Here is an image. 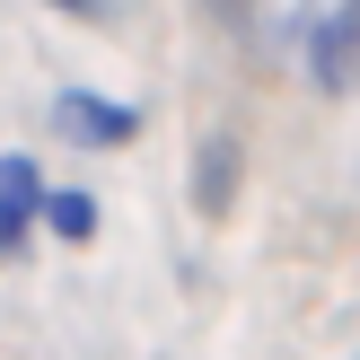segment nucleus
Returning <instances> with one entry per match:
<instances>
[{
	"label": "nucleus",
	"mask_w": 360,
	"mask_h": 360,
	"mask_svg": "<svg viewBox=\"0 0 360 360\" xmlns=\"http://www.w3.org/2000/svg\"><path fill=\"white\" fill-rule=\"evenodd\" d=\"M53 132L79 141V150H123V141L141 132V105H115V97H97V88H62V97H53Z\"/></svg>",
	"instance_id": "obj_1"
},
{
	"label": "nucleus",
	"mask_w": 360,
	"mask_h": 360,
	"mask_svg": "<svg viewBox=\"0 0 360 360\" xmlns=\"http://www.w3.org/2000/svg\"><path fill=\"white\" fill-rule=\"evenodd\" d=\"M308 79L316 88H360V0H334L326 18H316V35H308Z\"/></svg>",
	"instance_id": "obj_2"
},
{
	"label": "nucleus",
	"mask_w": 360,
	"mask_h": 360,
	"mask_svg": "<svg viewBox=\"0 0 360 360\" xmlns=\"http://www.w3.org/2000/svg\"><path fill=\"white\" fill-rule=\"evenodd\" d=\"M44 202H53V185L35 176V158H0V264L9 255H27V229L44 220Z\"/></svg>",
	"instance_id": "obj_3"
},
{
	"label": "nucleus",
	"mask_w": 360,
	"mask_h": 360,
	"mask_svg": "<svg viewBox=\"0 0 360 360\" xmlns=\"http://www.w3.org/2000/svg\"><path fill=\"white\" fill-rule=\"evenodd\" d=\"M44 229H53V238H62V246H88V238H97V202H88V193H53V202H44Z\"/></svg>",
	"instance_id": "obj_4"
},
{
	"label": "nucleus",
	"mask_w": 360,
	"mask_h": 360,
	"mask_svg": "<svg viewBox=\"0 0 360 360\" xmlns=\"http://www.w3.org/2000/svg\"><path fill=\"white\" fill-rule=\"evenodd\" d=\"M229 185H238V141H211L202 150V211H229Z\"/></svg>",
	"instance_id": "obj_5"
},
{
	"label": "nucleus",
	"mask_w": 360,
	"mask_h": 360,
	"mask_svg": "<svg viewBox=\"0 0 360 360\" xmlns=\"http://www.w3.org/2000/svg\"><path fill=\"white\" fill-rule=\"evenodd\" d=\"M44 9H62V18H105V0H44Z\"/></svg>",
	"instance_id": "obj_6"
}]
</instances>
